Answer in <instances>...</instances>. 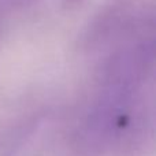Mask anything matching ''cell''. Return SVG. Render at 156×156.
Segmentation results:
<instances>
[{"label":"cell","mask_w":156,"mask_h":156,"mask_svg":"<svg viewBox=\"0 0 156 156\" xmlns=\"http://www.w3.org/2000/svg\"><path fill=\"white\" fill-rule=\"evenodd\" d=\"M19 2H25V0H19Z\"/></svg>","instance_id":"obj_1"}]
</instances>
